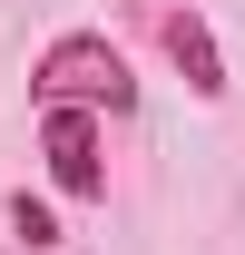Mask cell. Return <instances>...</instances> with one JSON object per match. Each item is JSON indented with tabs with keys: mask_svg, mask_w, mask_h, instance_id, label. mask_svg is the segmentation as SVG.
<instances>
[{
	"mask_svg": "<svg viewBox=\"0 0 245 255\" xmlns=\"http://www.w3.org/2000/svg\"><path fill=\"white\" fill-rule=\"evenodd\" d=\"M30 98L39 108H98V118H127L137 108V79H127L118 39L108 30H59L30 69Z\"/></svg>",
	"mask_w": 245,
	"mask_h": 255,
	"instance_id": "cell-1",
	"label": "cell"
},
{
	"mask_svg": "<svg viewBox=\"0 0 245 255\" xmlns=\"http://www.w3.org/2000/svg\"><path fill=\"white\" fill-rule=\"evenodd\" d=\"M39 157L59 196H108V157H98V108H39Z\"/></svg>",
	"mask_w": 245,
	"mask_h": 255,
	"instance_id": "cell-2",
	"label": "cell"
},
{
	"mask_svg": "<svg viewBox=\"0 0 245 255\" xmlns=\"http://www.w3.org/2000/svg\"><path fill=\"white\" fill-rule=\"evenodd\" d=\"M157 30H167V59L186 69V89H196V98H226V49H216V30L196 20V10H167Z\"/></svg>",
	"mask_w": 245,
	"mask_h": 255,
	"instance_id": "cell-3",
	"label": "cell"
},
{
	"mask_svg": "<svg viewBox=\"0 0 245 255\" xmlns=\"http://www.w3.org/2000/svg\"><path fill=\"white\" fill-rule=\"evenodd\" d=\"M10 236H20V246H59V216H49V206H39V196H10Z\"/></svg>",
	"mask_w": 245,
	"mask_h": 255,
	"instance_id": "cell-4",
	"label": "cell"
}]
</instances>
